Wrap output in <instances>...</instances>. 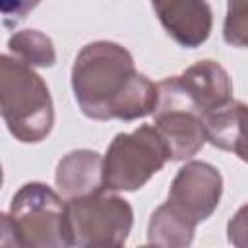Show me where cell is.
Here are the masks:
<instances>
[{"label":"cell","instance_id":"obj_15","mask_svg":"<svg viewBox=\"0 0 248 248\" xmlns=\"http://www.w3.org/2000/svg\"><path fill=\"white\" fill-rule=\"evenodd\" d=\"M227 240L232 248H248V203L238 207L227 223Z\"/></svg>","mask_w":248,"mask_h":248},{"label":"cell","instance_id":"obj_1","mask_svg":"<svg viewBox=\"0 0 248 248\" xmlns=\"http://www.w3.org/2000/svg\"><path fill=\"white\" fill-rule=\"evenodd\" d=\"M72 89L91 120L132 122L153 114L159 103L157 85L136 70L130 50L112 41L81 46L72 66Z\"/></svg>","mask_w":248,"mask_h":248},{"label":"cell","instance_id":"obj_16","mask_svg":"<svg viewBox=\"0 0 248 248\" xmlns=\"http://www.w3.org/2000/svg\"><path fill=\"white\" fill-rule=\"evenodd\" d=\"M0 248H25L16 231H14V225H12V219L8 213H2L0 215Z\"/></svg>","mask_w":248,"mask_h":248},{"label":"cell","instance_id":"obj_13","mask_svg":"<svg viewBox=\"0 0 248 248\" xmlns=\"http://www.w3.org/2000/svg\"><path fill=\"white\" fill-rule=\"evenodd\" d=\"M8 50L10 56L31 68H50L56 62L52 39L39 29L16 31L8 39Z\"/></svg>","mask_w":248,"mask_h":248},{"label":"cell","instance_id":"obj_11","mask_svg":"<svg viewBox=\"0 0 248 248\" xmlns=\"http://www.w3.org/2000/svg\"><path fill=\"white\" fill-rule=\"evenodd\" d=\"M205 138L211 145L232 151L240 161L248 163V105L229 101L217 110L203 116Z\"/></svg>","mask_w":248,"mask_h":248},{"label":"cell","instance_id":"obj_5","mask_svg":"<svg viewBox=\"0 0 248 248\" xmlns=\"http://www.w3.org/2000/svg\"><path fill=\"white\" fill-rule=\"evenodd\" d=\"M134 225V209L116 192L68 200L72 248H124Z\"/></svg>","mask_w":248,"mask_h":248},{"label":"cell","instance_id":"obj_12","mask_svg":"<svg viewBox=\"0 0 248 248\" xmlns=\"http://www.w3.org/2000/svg\"><path fill=\"white\" fill-rule=\"evenodd\" d=\"M196 227L194 221L165 202L149 217L147 240L155 248H190Z\"/></svg>","mask_w":248,"mask_h":248},{"label":"cell","instance_id":"obj_3","mask_svg":"<svg viewBox=\"0 0 248 248\" xmlns=\"http://www.w3.org/2000/svg\"><path fill=\"white\" fill-rule=\"evenodd\" d=\"M170 161L155 126L141 124L134 132L116 134L103 157L107 192H136Z\"/></svg>","mask_w":248,"mask_h":248},{"label":"cell","instance_id":"obj_4","mask_svg":"<svg viewBox=\"0 0 248 248\" xmlns=\"http://www.w3.org/2000/svg\"><path fill=\"white\" fill-rule=\"evenodd\" d=\"M8 215L25 248H72L68 202L43 182L23 184L12 198Z\"/></svg>","mask_w":248,"mask_h":248},{"label":"cell","instance_id":"obj_14","mask_svg":"<svg viewBox=\"0 0 248 248\" xmlns=\"http://www.w3.org/2000/svg\"><path fill=\"white\" fill-rule=\"evenodd\" d=\"M223 39L236 48H248V0H232L227 4V16L223 23Z\"/></svg>","mask_w":248,"mask_h":248},{"label":"cell","instance_id":"obj_10","mask_svg":"<svg viewBox=\"0 0 248 248\" xmlns=\"http://www.w3.org/2000/svg\"><path fill=\"white\" fill-rule=\"evenodd\" d=\"M54 182L58 192L68 200L103 192V157L91 149H74L66 153L58 161Z\"/></svg>","mask_w":248,"mask_h":248},{"label":"cell","instance_id":"obj_9","mask_svg":"<svg viewBox=\"0 0 248 248\" xmlns=\"http://www.w3.org/2000/svg\"><path fill=\"white\" fill-rule=\"evenodd\" d=\"M165 31L186 48L207 41L213 25L211 6L202 0H157L151 4Z\"/></svg>","mask_w":248,"mask_h":248},{"label":"cell","instance_id":"obj_6","mask_svg":"<svg viewBox=\"0 0 248 248\" xmlns=\"http://www.w3.org/2000/svg\"><path fill=\"white\" fill-rule=\"evenodd\" d=\"M159 103L153 112V124L169 149L170 161L192 159L207 141L203 116L180 95L172 78L157 83Z\"/></svg>","mask_w":248,"mask_h":248},{"label":"cell","instance_id":"obj_2","mask_svg":"<svg viewBox=\"0 0 248 248\" xmlns=\"http://www.w3.org/2000/svg\"><path fill=\"white\" fill-rule=\"evenodd\" d=\"M2 118L21 143L43 141L54 126V105L45 79L10 54L0 56Z\"/></svg>","mask_w":248,"mask_h":248},{"label":"cell","instance_id":"obj_7","mask_svg":"<svg viewBox=\"0 0 248 248\" xmlns=\"http://www.w3.org/2000/svg\"><path fill=\"white\" fill-rule=\"evenodd\" d=\"M223 194V176L205 161H188L178 169L169 188V203L200 225L217 209Z\"/></svg>","mask_w":248,"mask_h":248},{"label":"cell","instance_id":"obj_8","mask_svg":"<svg viewBox=\"0 0 248 248\" xmlns=\"http://www.w3.org/2000/svg\"><path fill=\"white\" fill-rule=\"evenodd\" d=\"M180 95L202 114H209L232 101V81L215 60H200L180 76H170Z\"/></svg>","mask_w":248,"mask_h":248},{"label":"cell","instance_id":"obj_17","mask_svg":"<svg viewBox=\"0 0 248 248\" xmlns=\"http://www.w3.org/2000/svg\"><path fill=\"white\" fill-rule=\"evenodd\" d=\"M138 248H155V246H151V244H147V246H138Z\"/></svg>","mask_w":248,"mask_h":248}]
</instances>
